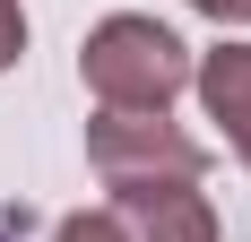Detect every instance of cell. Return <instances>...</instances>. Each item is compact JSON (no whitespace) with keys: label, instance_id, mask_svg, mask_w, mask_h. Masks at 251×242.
I'll use <instances>...</instances> for the list:
<instances>
[{"label":"cell","instance_id":"1","mask_svg":"<svg viewBox=\"0 0 251 242\" xmlns=\"http://www.w3.org/2000/svg\"><path fill=\"white\" fill-rule=\"evenodd\" d=\"M191 61L200 52L182 44L165 18H139V9H113V18L87 26L78 44V78L104 113H165V104L191 87Z\"/></svg>","mask_w":251,"mask_h":242},{"label":"cell","instance_id":"2","mask_svg":"<svg viewBox=\"0 0 251 242\" xmlns=\"http://www.w3.org/2000/svg\"><path fill=\"white\" fill-rule=\"evenodd\" d=\"M87 165H96L104 191H130V182H200L208 147L165 113H96L87 121Z\"/></svg>","mask_w":251,"mask_h":242},{"label":"cell","instance_id":"3","mask_svg":"<svg viewBox=\"0 0 251 242\" xmlns=\"http://www.w3.org/2000/svg\"><path fill=\"white\" fill-rule=\"evenodd\" d=\"M104 208H113L122 242H226L217 234V199L200 182H130Z\"/></svg>","mask_w":251,"mask_h":242},{"label":"cell","instance_id":"4","mask_svg":"<svg viewBox=\"0 0 251 242\" xmlns=\"http://www.w3.org/2000/svg\"><path fill=\"white\" fill-rule=\"evenodd\" d=\"M191 87H200L208 121L226 130V147L251 173V44H208L200 61H191Z\"/></svg>","mask_w":251,"mask_h":242},{"label":"cell","instance_id":"5","mask_svg":"<svg viewBox=\"0 0 251 242\" xmlns=\"http://www.w3.org/2000/svg\"><path fill=\"white\" fill-rule=\"evenodd\" d=\"M44 242H122V225H113V208H78V217H61Z\"/></svg>","mask_w":251,"mask_h":242},{"label":"cell","instance_id":"6","mask_svg":"<svg viewBox=\"0 0 251 242\" xmlns=\"http://www.w3.org/2000/svg\"><path fill=\"white\" fill-rule=\"evenodd\" d=\"M18 61H26V9H18V0H0V78L18 70Z\"/></svg>","mask_w":251,"mask_h":242},{"label":"cell","instance_id":"7","mask_svg":"<svg viewBox=\"0 0 251 242\" xmlns=\"http://www.w3.org/2000/svg\"><path fill=\"white\" fill-rule=\"evenodd\" d=\"M200 18H217V26H251V0H191Z\"/></svg>","mask_w":251,"mask_h":242}]
</instances>
